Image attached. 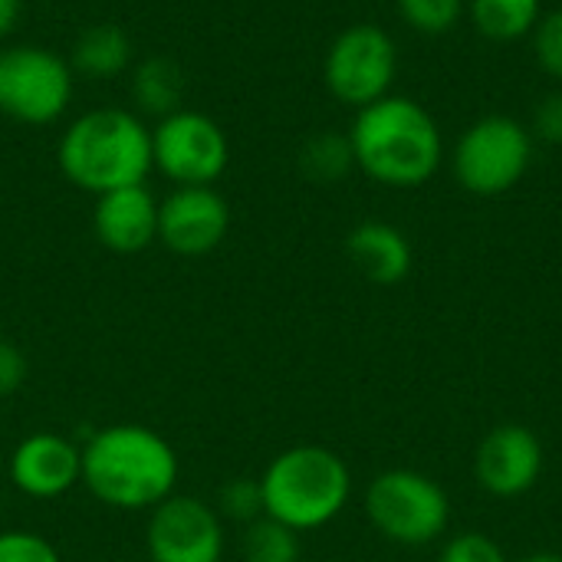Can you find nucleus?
I'll return each mask as SVG.
<instances>
[{
  "label": "nucleus",
  "instance_id": "5701e85b",
  "mask_svg": "<svg viewBox=\"0 0 562 562\" xmlns=\"http://www.w3.org/2000/svg\"><path fill=\"white\" fill-rule=\"evenodd\" d=\"M530 40H533V56L540 69L562 86V7L540 16Z\"/></svg>",
  "mask_w": 562,
  "mask_h": 562
},
{
  "label": "nucleus",
  "instance_id": "4be33fe9",
  "mask_svg": "<svg viewBox=\"0 0 562 562\" xmlns=\"http://www.w3.org/2000/svg\"><path fill=\"white\" fill-rule=\"evenodd\" d=\"M217 517H227L234 524H254L263 514V491H260V477H234L221 487L217 494Z\"/></svg>",
  "mask_w": 562,
  "mask_h": 562
},
{
  "label": "nucleus",
  "instance_id": "ddd939ff",
  "mask_svg": "<svg viewBox=\"0 0 562 562\" xmlns=\"http://www.w3.org/2000/svg\"><path fill=\"white\" fill-rule=\"evenodd\" d=\"M10 481L20 494L53 501L82 481V448L53 431L23 438L10 454Z\"/></svg>",
  "mask_w": 562,
  "mask_h": 562
},
{
  "label": "nucleus",
  "instance_id": "20e7f679",
  "mask_svg": "<svg viewBox=\"0 0 562 562\" xmlns=\"http://www.w3.org/2000/svg\"><path fill=\"white\" fill-rule=\"evenodd\" d=\"M260 491L267 517L306 533L333 524L346 510L352 474L336 451L323 445H296L267 464Z\"/></svg>",
  "mask_w": 562,
  "mask_h": 562
},
{
  "label": "nucleus",
  "instance_id": "1a4fd4ad",
  "mask_svg": "<svg viewBox=\"0 0 562 562\" xmlns=\"http://www.w3.org/2000/svg\"><path fill=\"white\" fill-rule=\"evenodd\" d=\"M231 158L224 128L194 109H178L151 128V165L175 188L214 184Z\"/></svg>",
  "mask_w": 562,
  "mask_h": 562
},
{
  "label": "nucleus",
  "instance_id": "4468645a",
  "mask_svg": "<svg viewBox=\"0 0 562 562\" xmlns=\"http://www.w3.org/2000/svg\"><path fill=\"white\" fill-rule=\"evenodd\" d=\"M92 234L112 254H142L158 240V201L145 184L115 188L95 198Z\"/></svg>",
  "mask_w": 562,
  "mask_h": 562
},
{
  "label": "nucleus",
  "instance_id": "0eeeda50",
  "mask_svg": "<svg viewBox=\"0 0 562 562\" xmlns=\"http://www.w3.org/2000/svg\"><path fill=\"white\" fill-rule=\"evenodd\" d=\"M76 76L63 56L36 43L0 49V115L20 125H49L72 102Z\"/></svg>",
  "mask_w": 562,
  "mask_h": 562
},
{
  "label": "nucleus",
  "instance_id": "aec40b11",
  "mask_svg": "<svg viewBox=\"0 0 562 562\" xmlns=\"http://www.w3.org/2000/svg\"><path fill=\"white\" fill-rule=\"evenodd\" d=\"M303 547L300 533L283 527L273 517H260L247 524L244 533V562H300Z\"/></svg>",
  "mask_w": 562,
  "mask_h": 562
},
{
  "label": "nucleus",
  "instance_id": "9b49d317",
  "mask_svg": "<svg viewBox=\"0 0 562 562\" xmlns=\"http://www.w3.org/2000/svg\"><path fill=\"white\" fill-rule=\"evenodd\" d=\"M543 445L527 425H497L491 428L474 451V477L481 491L497 501H517L540 484L543 474Z\"/></svg>",
  "mask_w": 562,
  "mask_h": 562
},
{
  "label": "nucleus",
  "instance_id": "2eb2a0df",
  "mask_svg": "<svg viewBox=\"0 0 562 562\" xmlns=\"http://www.w3.org/2000/svg\"><path fill=\"white\" fill-rule=\"evenodd\" d=\"M346 254L352 267L379 286H395L412 273L415 254L408 237L389 221H362L346 237Z\"/></svg>",
  "mask_w": 562,
  "mask_h": 562
},
{
  "label": "nucleus",
  "instance_id": "a211bd4d",
  "mask_svg": "<svg viewBox=\"0 0 562 562\" xmlns=\"http://www.w3.org/2000/svg\"><path fill=\"white\" fill-rule=\"evenodd\" d=\"M474 30L494 43H514L537 30L543 0H468Z\"/></svg>",
  "mask_w": 562,
  "mask_h": 562
},
{
  "label": "nucleus",
  "instance_id": "b1692460",
  "mask_svg": "<svg viewBox=\"0 0 562 562\" xmlns=\"http://www.w3.org/2000/svg\"><path fill=\"white\" fill-rule=\"evenodd\" d=\"M438 562H510L507 553L487 537V533H477V530H468V533H458L445 543Z\"/></svg>",
  "mask_w": 562,
  "mask_h": 562
},
{
  "label": "nucleus",
  "instance_id": "c85d7f7f",
  "mask_svg": "<svg viewBox=\"0 0 562 562\" xmlns=\"http://www.w3.org/2000/svg\"><path fill=\"white\" fill-rule=\"evenodd\" d=\"M517 562H562L560 553H530V557H524V560Z\"/></svg>",
  "mask_w": 562,
  "mask_h": 562
},
{
  "label": "nucleus",
  "instance_id": "f8f14e48",
  "mask_svg": "<svg viewBox=\"0 0 562 562\" xmlns=\"http://www.w3.org/2000/svg\"><path fill=\"white\" fill-rule=\"evenodd\" d=\"M227 227L231 207L214 184L175 188L165 201H158V240L178 257H204L217 250Z\"/></svg>",
  "mask_w": 562,
  "mask_h": 562
},
{
  "label": "nucleus",
  "instance_id": "6e6552de",
  "mask_svg": "<svg viewBox=\"0 0 562 562\" xmlns=\"http://www.w3.org/2000/svg\"><path fill=\"white\" fill-rule=\"evenodd\" d=\"M398 72V46L389 30L375 23L346 26L326 49L323 79L336 102L366 109L392 92Z\"/></svg>",
  "mask_w": 562,
  "mask_h": 562
},
{
  "label": "nucleus",
  "instance_id": "9d476101",
  "mask_svg": "<svg viewBox=\"0 0 562 562\" xmlns=\"http://www.w3.org/2000/svg\"><path fill=\"white\" fill-rule=\"evenodd\" d=\"M148 562H221L224 530L217 510L198 497H165L145 530Z\"/></svg>",
  "mask_w": 562,
  "mask_h": 562
},
{
  "label": "nucleus",
  "instance_id": "423d86ee",
  "mask_svg": "<svg viewBox=\"0 0 562 562\" xmlns=\"http://www.w3.org/2000/svg\"><path fill=\"white\" fill-rule=\"evenodd\" d=\"M530 161L533 132L510 115H484L471 122L451 151L458 184L477 198H497L517 188L530 171Z\"/></svg>",
  "mask_w": 562,
  "mask_h": 562
},
{
  "label": "nucleus",
  "instance_id": "dca6fc26",
  "mask_svg": "<svg viewBox=\"0 0 562 562\" xmlns=\"http://www.w3.org/2000/svg\"><path fill=\"white\" fill-rule=\"evenodd\" d=\"M66 63L76 79H115L132 66V36L119 23H92L72 40Z\"/></svg>",
  "mask_w": 562,
  "mask_h": 562
},
{
  "label": "nucleus",
  "instance_id": "6ab92c4d",
  "mask_svg": "<svg viewBox=\"0 0 562 562\" xmlns=\"http://www.w3.org/2000/svg\"><path fill=\"white\" fill-rule=\"evenodd\" d=\"M356 168L352 142L339 132H319L300 148V171L316 184H336Z\"/></svg>",
  "mask_w": 562,
  "mask_h": 562
},
{
  "label": "nucleus",
  "instance_id": "a878e982",
  "mask_svg": "<svg viewBox=\"0 0 562 562\" xmlns=\"http://www.w3.org/2000/svg\"><path fill=\"white\" fill-rule=\"evenodd\" d=\"M530 132H533V138H540L547 145H562V86L540 99Z\"/></svg>",
  "mask_w": 562,
  "mask_h": 562
},
{
  "label": "nucleus",
  "instance_id": "7ed1b4c3",
  "mask_svg": "<svg viewBox=\"0 0 562 562\" xmlns=\"http://www.w3.org/2000/svg\"><path fill=\"white\" fill-rule=\"evenodd\" d=\"M69 184L105 194L145 184L151 165V128L128 109H92L72 119L56 151Z\"/></svg>",
  "mask_w": 562,
  "mask_h": 562
},
{
  "label": "nucleus",
  "instance_id": "f257e3e1",
  "mask_svg": "<svg viewBox=\"0 0 562 562\" xmlns=\"http://www.w3.org/2000/svg\"><path fill=\"white\" fill-rule=\"evenodd\" d=\"M356 168L385 188H422L445 161V138L438 119L408 95L385 99L356 112L349 125Z\"/></svg>",
  "mask_w": 562,
  "mask_h": 562
},
{
  "label": "nucleus",
  "instance_id": "39448f33",
  "mask_svg": "<svg viewBox=\"0 0 562 562\" xmlns=\"http://www.w3.org/2000/svg\"><path fill=\"white\" fill-rule=\"evenodd\" d=\"M366 517L398 547H428L445 537L451 524V501L435 477L392 468L369 484Z\"/></svg>",
  "mask_w": 562,
  "mask_h": 562
},
{
  "label": "nucleus",
  "instance_id": "f03ea898",
  "mask_svg": "<svg viewBox=\"0 0 562 562\" xmlns=\"http://www.w3.org/2000/svg\"><path fill=\"white\" fill-rule=\"evenodd\" d=\"M82 484L115 510H151L175 494L178 454L145 425H109L82 448Z\"/></svg>",
  "mask_w": 562,
  "mask_h": 562
},
{
  "label": "nucleus",
  "instance_id": "cd10ccee",
  "mask_svg": "<svg viewBox=\"0 0 562 562\" xmlns=\"http://www.w3.org/2000/svg\"><path fill=\"white\" fill-rule=\"evenodd\" d=\"M20 13H23V0H0V40L16 30Z\"/></svg>",
  "mask_w": 562,
  "mask_h": 562
},
{
  "label": "nucleus",
  "instance_id": "f3484780",
  "mask_svg": "<svg viewBox=\"0 0 562 562\" xmlns=\"http://www.w3.org/2000/svg\"><path fill=\"white\" fill-rule=\"evenodd\" d=\"M188 79L184 69L168 56H148L132 69V99L142 112L165 119L184 109Z\"/></svg>",
  "mask_w": 562,
  "mask_h": 562
},
{
  "label": "nucleus",
  "instance_id": "393cba45",
  "mask_svg": "<svg viewBox=\"0 0 562 562\" xmlns=\"http://www.w3.org/2000/svg\"><path fill=\"white\" fill-rule=\"evenodd\" d=\"M0 562H63L56 547L40 533L23 530H0Z\"/></svg>",
  "mask_w": 562,
  "mask_h": 562
},
{
  "label": "nucleus",
  "instance_id": "412c9836",
  "mask_svg": "<svg viewBox=\"0 0 562 562\" xmlns=\"http://www.w3.org/2000/svg\"><path fill=\"white\" fill-rule=\"evenodd\" d=\"M398 16L422 36L451 33L468 13V0H395Z\"/></svg>",
  "mask_w": 562,
  "mask_h": 562
},
{
  "label": "nucleus",
  "instance_id": "bb28decb",
  "mask_svg": "<svg viewBox=\"0 0 562 562\" xmlns=\"http://www.w3.org/2000/svg\"><path fill=\"white\" fill-rule=\"evenodd\" d=\"M23 382H26V356L20 352V346L0 336V398H10L13 392H20Z\"/></svg>",
  "mask_w": 562,
  "mask_h": 562
}]
</instances>
